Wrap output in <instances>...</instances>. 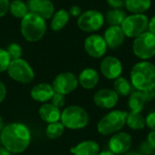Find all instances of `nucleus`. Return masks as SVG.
I'll list each match as a JSON object with an SVG mask.
<instances>
[{"label": "nucleus", "instance_id": "f8f14e48", "mask_svg": "<svg viewBox=\"0 0 155 155\" xmlns=\"http://www.w3.org/2000/svg\"><path fill=\"white\" fill-rule=\"evenodd\" d=\"M100 71L102 74L108 80H115L122 76L123 64L119 58L108 55L103 58L100 64Z\"/></svg>", "mask_w": 155, "mask_h": 155}, {"label": "nucleus", "instance_id": "20e7f679", "mask_svg": "<svg viewBox=\"0 0 155 155\" xmlns=\"http://www.w3.org/2000/svg\"><path fill=\"white\" fill-rule=\"evenodd\" d=\"M128 113L121 110H114L107 113L97 124V131L101 135L108 136L121 132L126 125Z\"/></svg>", "mask_w": 155, "mask_h": 155}, {"label": "nucleus", "instance_id": "39448f33", "mask_svg": "<svg viewBox=\"0 0 155 155\" xmlns=\"http://www.w3.org/2000/svg\"><path fill=\"white\" fill-rule=\"evenodd\" d=\"M61 123L69 130H81L85 128L90 117L85 109L79 105H69L61 112Z\"/></svg>", "mask_w": 155, "mask_h": 155}, {"label": "nucleus", "instance_id": "72a5a7b5", "mask_svg": "<svg viewBox=\"0 0 155 155\" xmlns=\"http://www.w3.org/2000/svg\"><path fill=\"white\" fill-rule=\"evenodd\" d=\"M9 0H0V17L5 16L9 11Z\"/></svg>", "mask_w": 155, "mask_h": 155}, {"label": "nucleus", "instance_id": "a18cd8bd", "mask_svg": "<svg viewBox=\"0 0 155 155\" xmlns=\"http://www.w3.org/2000/svg\"><path fill=\"white\" fill-rule=\"evenodd\" d=\"M2 145V142H1V138H0V146Z\"/></svg>", "mask_w": 155, "mask_h": 155}, {"label": "nucleus", "instance_id": "ea45409f", "mask_svg": "<svg viewBox=\"0 0 155 155\" xmlns=\"http://www.w3.org/2000/svg\"><path fill=\"white\" fill-rule=\"evenodd\" d=\"M148 31L151 32L152 34L155 35V15L149 19V24H148Z\"/></svg>", "mask_w": 155, "mask_h": 155}, {"label": "nucleus", "instance_id": "37998d69", "mask_svg": "<svg viewBox=\"0 0 155 155\" xmlns=\"http://www.w3.org/2000/svg\"><path fill=\"white\" fill-rule=\"evenodd\" d=\"M98 155H115L114 153H113L110 151H104V152H100Z\"/></svg>", "mask_w": 155, "mask_h": 155}, {"label": "nucleus", "instance_id": "ddd939ff", "mask_svg": "<svg viewBox=\"0 0 155 155\" xmlns=\"http://www.w3.org/2000/svg\"><path fill=\"white\" fill-rule=\"evenodd\" d=\"M133 144L132 136L125 132H119L112 135L108 147L109 151L115 155H122L130 151Z\"/></svg>", "mask_w": 155, "mask_h": 155}, {"label": "nucleus", "instance_id": "412c9836", "mask_svg": "<svg viewBox=\"0 0 155 155\" xmlns=\"http://www.w3.org/2000/svg\"><path fill=\"white\" fill-rule=\"evenodd\" d=\"M69 19V12L65 9H59L58 11L54 12V15L52 16L50 27L54 32H59L66 26Z\"/></svg>", "mask_w": 155, "mask_h": 155}, {"label": "nucleus", "instance_id": "58836bf2", "mask_svg": "<svg viewBox=\"0 0 155 155\" xmlns=\"http://www.w3.org/2000/svg\"><path fill=\"white\" fill-rule=\"evenodd\" d=\"M147 142L152 145V147L155 151V131H151L149 134L147 135Z\"/></svg>", "mask_w": 155, "mask_h": 155}, {"label": "nucleus", "instance_id": "0eeeda50", "mask_svg": "<svg viewBox=\"0 0 155 155\" xmlns=\"http://www.w3.org/2000/svg\"><path fill=\"white\" fill-rule=\"evenodd\" d=\"M133 53L142 61H147L155 56V35L144 32L134 39Z\"/></svg>", "mask_w": 155, "mask_h": 155}, {"label": "nucleus", "instance_id": "2f4dec72", "mask_svg": "<svg viewBox=\"0 0 155 155\" xmlns=\"http://www.w3.org/2000/svg\"><path fill=\"white\" fill-rule=\"evenodd\" d=\"M50 101H51V104L53 105H54L55 107L60 109L65 104V95L58 94V93H54Z\"/></svg>", "mask_w": 155, "mask_h": 155}, {"label": "nucleus", "instance_id": "1a4fd4ad", "mask_svg": "<svg viewBox=\"0 0 155 155\" xmlns=\"http://www.w3.org/2000/svg\"><path fill=\"white\" fill-rule=\"evenodd\" d=\"M105 23L104 15L95 9H89L81 14L77 18L78 28L85 33H94L100 30Z\"/></svg>", "mask_w": 155, "mask_h": 155}, {"label": "nucleus", "instance_id": "aec40b11", "mask_svg": "<svg viewBox=\"0 0 155 155\" xmlns=\"http://www.w3.org/2000/svg\"><path fill=\"white\" fill-rule=\"evenodd\" d=\"M39 116L46 124L59 122L61 119V111L51 103H45L39 108Z\"/></svg>", "mask_w": 155, "mask_h": 155}, {"label": "nucleus", "instance_id": "7c9ffc66", "mask_svg": "<svg viewBox=\"0 0 155 155\" xmlns=\"http://www.w3.org/2000/svg\"><path fill=\"white\" fill-rule=\"evenodd\" d=\"M138 152L142 155H153L154 149L152 147V145L147 142V140L142 142L139 144Z\"/></svg>", "mask_w": 155, "mask_h": 155}, {"label": "nucleus", "instance_id": "49530a36", "mask_svg": "<svg viewBox=\"0 0 155 155\" xmlns=\"http://www.w3.org/2000/svg\"><path fill=\"white\" fill-rule=\"evenodd\" d=\"M153 90H154V92H155V86H154V88H153Z\"/></svg>", "mask_w": 155, "mask_h": 155}, {"label": "nucleus", "instance_id": "a211bd4d", "mask_svg": "<svg viewBox=\"0 0 155 155\" xmlns=\"http://www.w3.org/2000/svg\"><path fill=\"white\" fill-rule=\"evenodd\" d=\"M78 83L79 84L86 90H92L99 83L100 75L99 73L94 68H85L78 75Z\"/></svg>", "mask_w": 155, "mask_h": 155}, {"label": "nucleus", "instance_id": "4be33fe9", "mask_svg": "<svg viewBox=\"0 0 155 155\" xmlns=\"http://www.w3.org/2000/svg\"><path fill=\"white\" fill-rule=\"evenodd\" d=\"M152 4V0H124V7L131 14H144Z\"/></svg>", "mask_w": 155, "mask_h": 155}, {"label": "nucleus", "instance_id": "9b49d317", "mask_svg": "<svg viewBox=\"0 0 155 155\" xmlns=\"http://www.w3.org/2000/svg\"><path fill=\"white\" fill-rule=\"evenodd\" d=\"M84 48L89 56L95 59L104 57L108 49L104 36L97 34H92L85 38Z\"/></svg>", "mask_w": 155, "mask_h": 155}, {"label": "nucleus", "instance_id": "dca6fc26", "mask_svg": "<svg viewBox=\"0 0 155 155\" xmlns=\"http://www.w3.org/2000/svg\"><path fill=\"white\" fill-rule=\"evenodd\" d=\"M103 36L108 49L112 50H115L121 47L126 37L122 27L119 25H109L105 29Z\"/></svg>", "mask_w": 155, "mask_h": 155}, {"label": "nucleus", "instance_id": "4468645a", "mask_svg": "<svg viewBox=\"0 0 155 155\" xmlns=\"http://www.w3.org/2000/svg\"><path fill=\"white\" fill-rule=\"evenodd\" d=\"M119 96L117 94L109 88L98 90L94 95V103L96 106L102 109H113L118 103Z\"/></svg>", "mask_w": 155, "mask_h": 155}, {"label": "nucleus", "instance_id": "4c0bfd02", "mask_svg": "<svg viewBox=\"0 0 155 155\" xmlns=\"http://www.w3.org/2000/svg\"><path fill=\"white\" fill-rule=\"evenodd\" d=\"M144 97L146 99V102H151L155 98V92L153 89L152 90H148V91H144L143 92Z\"/></svg>", "mask_w": 155, "mask_h": 155}, {"label": "nucleus", "instance_id": "b1692460", "mask_svg": "<svg viewBox=\"0 0 155 155\" xmlns=\"http://www.w3.org/2000/svg\"><path fill=\"white\" fill-rule=\"evenodd\" d=\"M114 91L117 94L119 97H126L129 96L133 92V85L129 80H127L124 76H120L114 80Z\"/></svg>", "mask_w": 155, "mask_h": 155}, {"label": "nucleus", "instance_id": "c03bdc74", "mask_svg": "<svg viewBox=\"0 0 155 155\" xmlns=\"http://www.w3.org/2000/svg\"><path fill=\"white\" fill-rule=\"evenodd\" d=\"M4 127H5V124H4L3 119H2V118H1V116H0V133L2 132V130L4 129Z\"/></svg>", "mask_w": 155, "mask_h": 155}, {"label": "nucleus", "instance_id": "a878e982", "mask_svg": "<svg viewBox=\"0 0 155 155\" xmlns=\"http://www.w3.org/2000/svg\"><path fill=\"white\" fill-rule=\"evenodd\" d=\"M127 126L134 131H139L144 129L146 127L145 124V117L143 116L141 113H128L126 118Z\"/></svg>", "mask_w": 155, "mask_h": 155}, {"label": "nucleus", "instance_id": "f257e3e1", "mask_svg": "<svg viewBox=\"0 0 155 155\" xmlns=\"http://www.w3.org/2000/svg\"><path fill=\"white\" fill-rule=\"evenodd\" d=\"M2 145L11 153H24L30 144L31 133L29 128L21 123H12L4 127L0 134Z\"/></svg>", "mask_w": 155, "mask_h": 155}, {"label": "nucleus", "instance_id": "79ce46f5", "mask_svg": "<svg viewBox=\"0 0 155 155\" xmlns=\"http://www.w3.org/2000/svg\"><path fill=\"white\" fill-rule=\"evenodd\" d=\"M123 155H142L138 151H128L127 153H125Z\"/></svg>", "mask_w": 155, "mask_h": 155}, {"label": "nucleus", "instance_id": "6ab92c4d", "mask_svg": "<svg viewBox=\"0 0 155 155\" xmlns=\"http://www.w3.org/2000/svg\"><path fill=\"white\" fill-rule=\"evenodd\" d=\"M70 152L74 155H98L100 145L94 140H86L72 147Z\"/></svg>", "mask_w": 155, "mask_h": 155}, {"label": "nucleus", "instance_id": "c756f323", "mask_svg": "<svg viewBox=\"0 0 155 155\" xmlns=\"http://www.w3.org/2000/svg\"><path fill=\"white\" fill-rule=\"evenodd\" d=\"M11 62V58L5 49L0 48V73H4L7 70Z\"/></svg>", "mask_w": 155, "mask_h": 155}, {"label": "nucleus", "instance_id": "2eb2a0df", "mask_svg": "<svg viewBox=\"0 0 155 155\" xmlns=\"http://www.w3.org/2000/svg\"><path fill=\"white\" fill-rule=\"evenodd\" d=\"M29 12L40 15L45 20L51 19L54 14V5L51 0H27Z\"/></svg>", "mask_w": 155, "mask_h": 155}, {"label": "nucleus", "instance_id": "de8ad7c7", "mask_svg": "<svg viewBox=\"0 0 155 155\" xmlns=\"http://www.w3.org/2000/svg\"><path fill=\"white\" fill-rule=\"evenodd\" d=\"M153 155H155V151H154V153H153Z\"/></svg>", "mask_w": 155, "mask_h": 155}, {"label": "nucleus", "instance_id": "9d476101", "mask_svg": "<svg viewBox=\"0 0 155 155\" xmlns=\"http://www.w3.org/2000/svg\"><path fill=\"white\" fill-rule=\"evenodd\" d=\"M78 84V78L71 72H64L58 74L52 83L54 93H58L64 95H67L76 90Z\"/></svg>", "mask_w": 155, "mask_h": 155}, {"label": "nucleus", "instance_id": "f3484780", "mask_svg": "<svg viewBox=\"0 0 155 155\" xmlns=\"http://www.w3.org/2000/svg\"><path fill=\"white\" fill-rule=\"evenodd\" d=\"M54 94L52 84L47 83H40L35 84L30 92L33 100L38 103H46L50 101Z\"/></svg>", "mask_w": 155, "mask_h": 155}, {"label": "nucleus", "instance_id": "5701e85b", "mask_svg": "<svg viewBox=\"0 0 155 155\" xmlns=\"http://www.w3.org/2000/svg\"><path fill=\"white\" fill-rule=\"evenodd\" d=\"M146 103L147 102L144 97L143 92L134 90L129 95L128 105L132 113H141Z\"/></svg>", "mask_w": 155, "mask_h": 155}, {"label": "nucleus", "instance_id": "473e14b6", "mask_svg": "<svg viewBox=\"0 0 155 155\" xmlns=\"http://www.w3.org/2000/svg\"><path fill=\"white\" fill-rule=\"evenodd\" d=\"M145 124L151 131H155V112L150 113L145 117Z\"/></svg>", "mask_w": 155, "mask_h": 155}, {"label": "nucleus", "instance_id": "f704fd0d", "mask_svg": "<svg viewBox=\"0 0 155 155\" xmlns=\"http://www.w3.org/2000/svg\"><path fill=\"white\" fill-rule=\"evenodd\" d=\"M108 5L111 8H124V0H106Z\"/></svg>", "mask_w": 155, "mask_h": 155}, {"label": "nucleus", "instance_id": "c85d7f7f", "mask_svg": "<svg viewBox=\"0 0 155 155\" xmlns=\"http://www.w3.org/2000/svg\"><path fill=\"white\" fill-rule=\"evenodd\" d=\"M5 50H6L7 54H9L11 60L22 58L23 49H22L21 45H18L17 43H11L10 45H8V46L6 47Z\"/></svg>", "mask_w": 155, "mask_h": 155}, {"label": "nucleus", "instance_id": "bb28decb", "mask_svg": "<svg viewBox=\"0 0 155 155\" xmlns=\"http://www.w3.org/2000/svg\"><path fill=\"white\" fill-rule=\"evenodd\" d=\"M8 12H10V14L15 18L22 19L29 13V10L26 3L23 2L22 0H13L9 4Z\"/></svg>", "mask_w": 155, "mask_h": 155}, {"label": "nucleus", "instance_id": "7ed1b4c3", "mask_svg": "<svg viewBox=\"0 0 155 155\" xmlns=\"http://www.w3.org/2000/svg\"><path fill=\"white\" fill-rule=\"evenodd\" d=\"M46 22L40 15L29 12L21 19L20 31L23 37L27 42H37L41 40L46 33Z\"/></svg>", "mask_w": 155, "mask_h": 155}, {"label": "nucleus", "instance_id": "c9c22d12", "mask_svg": "<svg viewBox=\"0 0 155 155\" xmlns=\"http://www.w3.org/2000/svg\"><path fill=\"white\" fill-rule=\"evenodd\" d=\"M69 15H70V16H73V17H79L80 15H81V14L83 13L82 12V9H81V7L80 6H78V5H73V6H71L70 7V9H69Z\"/></svg>", "mask_w": 155, "mask_h": 155}, {"label": "nucleus", "instance_id": "cd10ccee", "mask_svg": "<svg viewBox=\"0 0 155 155\" xmlns=\"http://www.w3.org/2000/svg\"><path fill=\"white\" fill-rule=\"evenodd\" d=\"M64 126L61 122H55L52 124H48L45 129V134L48 139L55 140L61 137L64 132Z\"/></svg>", "mask_w": 155, "mask_h": 155}, {"label": "nucleus", "instance_id": "393cba45", "mask_svg": "<svg viewBox=\"0 0 155 155\" xmlns=\"http://www.w3.org/2000/svg\"><path fill=\"white\" fill-rule=\"evenodd\" d=\"M127 16L126 12L123 8H112L104 15L105 21L109 25H119L123 24L124 20Z\"/></svg>", "mask_w": 155, "mask_h": 155}, {"label": "nucleus", "instance_id": "a19ab883", "mask_svg": "<svg viewBox=\"0 0 155 155\" xmlns=\"http://www.w3.org/2000/svg\"><path fill=\"white\" fill-rule=\"evenodd\" d=\"M0 155H12V153L8 150H6L5 147L3 148L0 147Z\"/></svg>", "mask_w": 155, "mask_h": 155}, {"label": "nucleus", "instance_id": "f03ea898", "mask_svg": "<svg viewBox=\"0 0 155 155\" xmlns=\"http://www.w3.org/2000/svg\"><path fill=\"white\" fill-rule=\"evenodd\" d=\"M133 87L141 92L153 89L155 86V64L149 61L135 64L130 73Z\"/></svg>", "mask_w": 155, "mask_h": 155}, {"label": "nucleus", "instance_id": "e433bc0d", "mask_svg": "<svg viewBox=\"0 0 155 155\" xmlns=\"http://www.w3.org/2000/svg\"><path fill=\"white\" fill-rule=\"evenodd\" d=\"M6 93H7L6 87H5V84L0 80V104L5 99V97H6Z\"/></svg>", "mask_w": 155, "mask_h": 155}, {"label": "nucleus", "instance_id": "6e6552de", "mask_svg": "<svg viewBox=\"0 0 155 155\" xmlns=\"http://www.w3.org/2000/svg\"><path fill=\"white\" fill-rule=\"evenodd\" d=\"M6 72L11 79L24 84L31 83L35 78V72L32 66L23 58L11 60Z\"/></svg>", "mask_w": 155, "mask_h": 155}, {"label": "nucleus", "instance_id": "423d86ee", "mask_svg": "<svg viewBox=\"0 0 155 155\" xmlns=\"http://www.w3.org/2000/svg\"><path fill=\"white\" fill-rule=\"evenodd\" d=\"M149 18L145 14L127 15L121 27L128 38H136L144 32L148 31Z\"/></svg>", "mask_w": 155, "mask_h": 155}]
</instances>
